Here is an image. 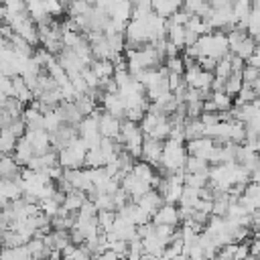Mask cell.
Returning <instances> with one entry per match:
<instances>
[{
    "label": "cell",
    "instance_id": "6da1fadb",
    "mask_svg": "<svg viewBox=\"0 0 260 260\" xmlns=\"http://www.w3.org/2000/svg\"><path fill=\"white\" fill-rule=\"evenodd\" d=\"M160 63H165V61L154 45H146L140 49H130V47L126 49V65L132 75H138L148 69H156V67H160Z\"/></svg>",
    "mask_w": 260,
    "mask_h": 260
},
{
    "label": "cell",
    "instance_id": "7a4b0ae2",
    "mask_svg": "<svg viewBox=\"0 0 260 260\" xmlns=\"http://www.w3.org/2000/svg\"><path fill=\"white\" fill-rule=\"evenodd\" d=\"M197 49H199V59L201 57H209L213 61H219L223 57L230 55V43H228V35L221 30H213L207 35H201L197 39Z\"/></svg>",
    "mask_w": 260,
    "mask_h": 260
},
{
    "label": "cell",
    "instance_id": "3957f363",
    "mask_svg": "<svg viewBox=\"0 0 260 260\" xmlns=\"http://www.w3.org/2000/svg\"><path fill=\"white\" fill-rule=\"evenodd\" d=\"M187 146L183 142L177 140H167L162 146V158H160V169L162 175H173V173H181L185 162H187Z\"/></svg>",
    "mask_w": 260,
    "mask_h": 260
},
{
    "label": "cell",
    "instance_id": "277c9868",
    "mask_svg": "<svg viewBox=\"0 0 260 260\" xmlns=\"http://www.w3.org/2000/svg\"><path fill=\"white\" fill-rule=\"evenodd\" d=\"M140 128L144 132V136L156 138L160 142H167L169 136H171V130H173V120H171V116L156 114V112L148 110L144 114V118L140 120Z\"/></svg>",
    "mask_w": 260,
    "mask_h": 260
},
{
    "label": "cell",
    "instance_id": "5b68a950",
    "mask_svg": "<svg viewBox=\"0 0 260 260\" xmlns=\"http://www.w3.org/2000/svg\"><path fill=\"white\" fill-rule=\"evenodd\" d=\"M118 142L122 144V148L132 156V158H140L142 154V144H144V132L140 128V124L132 122V120H122V128H120V136Z\"/></svg>",
    "mask_w": 260,
    "mask_h": 260
},
{
    "label": "cell",
    "instance_id": "8992f818",
    "mask_svg": "<svg viewBox=\"0 0 260 260\" xmlns=\"http://www.w3.org/2000/svg\"><path fill=\"white\" fill-rule=\"evenodd\" d=\"M183 79H185V83H187L189 89H197V91H203L207 95H211V91H213V79H215L213 73L201 69L197 61H185Z\"/></svg>",
    "mask_w": 260,
    "mask_h": 260
},
{
    "label": "cell",
    "instance_id": "52a82bcc",
    "mask_svg": "<svg viewBox=\"0 0 260 260\" xmlns=\"http://www.w3.org/2000/svg\"><path fill=\"white\" fill-rule=\"evenodd\" d=\"M228 43H230V53L240 57L242 61H248L254 51H256V41L246 32V28H240V26H234L230 28L228 32Z\"/></svg>",
    "mask_w": 260,
    "mask_h": 260
},
{
    "label": "cell",
    "instance_id": "ba28073f",
    "mask_svg": "<svg viewBox=\"0 0 260 260\" xmlns=\"http://www.w3.org/2000/svg\"><path fill=\"white\" fill-rule=\"evenodd\" d=\"M185 189V173H173V175H160V181L156 185V191L162 195L165 203L179 205V199Z\"/></svg>",
    "mask_w": 260,
    "mask_h": 260
},
{
    "label": "cell",
    "instance_id": "9c48e42d",
    "mask_svg": "<svg viewBox=\"0 0 260 260\" xmlns=\"http://www.w3.org/2000/svg\"><path fill=\"white\" fill-rule=\"evenodd\" d=\"M57 154H59V165L65 171H69V169H83L85 156H87V146H85V142L81 138H75L71 144L61 148Z\"/></svg>",
    "mask_w": 260,
    "mask_h": 260
},
{
    "label": "cell",
    "instance_id": "30bf717a",
    "mask_svg": "<svg viewBox=\"0 0 260 260\" xmlns=\"http://www.w3.org/2000/svg\"><path fill=\"white\" fill-rule=\"evenodd\" d=\"M77 134L79 138L85 142L87 148H93V146H100L102 142V134H100V128H98V112H93L91 116H85L79 126H77Z\"/></svg>",
    "mask_w": 260,
    "mask_h": 260
},
{
    "label": "cell",
    "instance_id": "8fae6325",
    "mask_svg": "<svg viewBox=\"0 0 260 260\" xmlns=\"http://www.w3.org/2000/svg\"><path fill=\"white\" fill-rule=\"evenodd\" d=\"M98 128H100L102 138H110V140L118 142L120 128H122V118H116L114 114H108V112L102 110V112H98Z\"/></svg>",
    "mask_w": 260,
    "mask_h": 260
},
{
    "label": "cell",
    "instance_id": "7c38bea8",
    "mask_svg": "<svg viewBox=\"0 0 260 260\" xmlns=\"http://www.w3.org/2000/svg\"><path fill=\"white\" fill-rule=\"evenodd\" d=\"M120 189L128 195V199H130V201H138V199H140L142 195H146L152 187H150L148 183L140 181L136 175L128 173V175H124V177H122V181H120Z\"/></svg>",
    "mask_w": 260,
    "mask_h": 260
},
{
    "label": "cell",
    "instance_id": "4fadbf2b",
    "mask_svg": "<svg viewBox=\"0 0 260 260\" xmlns=\"http://www.w3.org/2000/svg\"><path fill=\"white\" fill-rule=\"evenodd\" d=\"M57 61L61 63V67L65 69V73L69 75V79H71V77H75V75H79V73L87 67V65H85V63H83V61H81V59H79L71 49H65V47L57 53Z\"/></svg>",
    "mask_w": 260,
    "mask_h": 260
},
{
    "label": "cell",
    "instance_id": "5bb4252c",
    "mask_svg": "<svg viewBox=\"0 0 260 260\" xmlns=\"http://www.w3.org/2000/svg\"><path fill=\"white\" fill-rule=\"evenodd\" d=\"M215 146H217V144H215L213 138L201 136V138H195V140H189V142H187V152H189V156H199V158H203V160L209 162V158H211Z\"/></svg>",
    "mask_w": 260,
    "mask_h": 260
},
{
    "label": "cell",
    "instance_id": "9a60e30c",
    "mask_svg": "<svg viewBox=\"0 0 260 260\" xmlns=\"http://www.w3.org/2000/svg\"><path fill=\"white\" fill-rule=\"evenodd\" d=\"M110 240H124V242H132L138 238V228L134 223H130L128 219L116 215V221H114V228L112 232L108 234Z\"/></svg>",
    "mask_w": 260,
    "mask_h": 260
},
{
    "label": "cell",
    "instance_id": "2e32d148",
    "mask_svg": "<svg viewBox=\"0 0 260 260\" xmlns=\"http://www.w3.org/2000/svg\"><path fill=\"white\" fill-rule=\"evenodd\" d=\"M248 256H250L248 242H238V244H228L217 248L213 260H246Z\"/></svg>",
    "mask_w": 260,
    "mask_h": 260
},
{
    "label": "cell",
    "instance_id": "e0dca14e",
    "mask_svg": "<svg viewBox=\"0 0 260 260\" xmlns=\"http://www.w3.org/2000/svg\"><path fill=\"white\" fill-rule=\"evenodd\" d=\"M152 223L154 225H169V228H177L181 223V213H179V205L173 203H165L154 215H152Z\"/></svg>",
    "mask_w": 260,
    "mask_h": 260
},
{
    "label": "cell",
    "instance_id": "ac0fdd59",
    "mask_svg": "<svg viewBox=\"0 0 260 260\" xmlns=\"http://www.w3.org/2000/svg\"><path fill=\"white\" fill-rule=\"evenodd\" d=\"M132 10H134L132 0H110V4L106 8V12L112 20H118L124 24H128L132 20Z\"/></svg>",
    "mask_w": 260,
    "mask_h": 260
},
{
    "label": "cell",
    "instance_id": "d6986e66",
    "mask_svg": "<svg viewBox=\"0 0 260 260\" xmlns=\"http://www.w3.org/2000/svg\"><path fill=\"white\" fill-rule=\"evenodd\" d=\"M162 146L165 142L156 140V138H148L144 136V144H142V154L140 158L152 167H158L160 165V158H162Z\"/></svg>",
    "mask_w": 260,
    "mask_h": 260
},
{
    "label": "cell",
    "instance_id": "ffe728a7",
    "mask_svg": "<svg viewBox=\"0 0 260 260\" xmlns=\"http://www.w3.org/2000/svg\"><path fill=\"white\" fill-rule=\"evenodd\" d=\"M102 110L108 114H114L116 118H122V120L126 116V106H124V100L118 91H112V93L104 91L102 93Z\"/></svg>",
    "mask_w": 260,
    "mask_h": 260
},
{
    "label": "cell",
    "instance_id": "44dd1931",
    "mask_svg": "<svg viewBox=\"0 0 260 260\" xmlns=\"http://www.w3.org/2000/svg\"><path fill=\"white\" fill-rule=\"evenodd\" d=\"M24 136L30 140V144H32V148H35L37 154H45V152L53 150L51 134H49L47 130H26Z\"/></svg>",
    "mask_w": 260,
    "mask_h": 260
},
{
    "label": "cell",
    "instance_id": "7402d4cb",
    "mask_svg": "<svg viewBox=\"0 0 260 260\" xmlns=\"http://www.w3.org/2000/svg\"><path fill=\"white\" fill-rule=\"evenodd\" d=\"M136 203H138V205H140V207H142V209L152 217V215H154V213L165 205V199H162V195H160L156 189H150V191H148L146 195H142Z\"/></svg>",
    "mask_w": 260,
    "mask_h": 260
},
{
    "label": "cell",
    "instance_id": "603a6c76",
    "mask_svg": "<svg viewBox=\"0 0 260 260\" xmlns=\"http://www.w3.org/2000/svg\"><path fill=\"white\" fill-rule=\"evenodd\" d=\"M22 173L20 162L12 154H2L0 156V179H18Z\"/></svg>",
    "mask_w": 260,
    "mask_h": 260
},
{
    "label": "cell",
    "instance_id": "cb8c5ba5",
    "mask_svg": "<svg viewBox=\"0 0 260 260\" xmlns=\"http://www.w3.org/2000/svg\"><path fill=\"white\" fill-rule=\"evenodd\" d=\"M87 193H83V191H69V193H65V197H63V209L65 211H69V213H75L77 215V211L87 203Z\"/></svg>",
    "mask_w": 260,
    "mask_h": 260
},
{
    "label": "cell",
    "instance_id": "d4e9b609",
    "mask_svg": "<svg viewBox=\"0 0 260 260\" xmlns=\"http://www.w3.org/2000/svg\"><path fill=\"white\" fill-rule=\"evenodd\" d=\"M35 156H37V152H35V148H32L30 140H28L26 136H20V138H18V142H16V148H14V158H16L20 165H24V167H26Z\"/></svg>",
    "mask_w": 260,
    "mask_h": 260
},
{
    "label": "cell",
    "instance_id": "484cf974",
    "mask_svg": "<svg viewBox=\"0 0 260 260\" xmlns=\"http://www.w3.org/2000/svg\"><path fill=\"white\" fill-rule=\"evenodd\" d=\"M89 67H91V71L98 75L100 83L112 79L114 73H116V65H114L112 61H108V59H93V63H91Z\"/></svg>",
    "mask_w": 260,
    "mask_h": 260
},
{
    "label": "cell",
    "instance_id": "4316f807",
    "mask_svg": "<svg viewBox=\"0 0 260 260\" xmlns=\"http://www.w3.org/2000/svg\"><path fill=\"white\" fill-rule=\"evenodd\" d=\"M43 118H45V114L37 108V106H28V108H24V114H22V122L26 124V130H45L43 128Z\"/></svg>",
    "mask_w": 260,
    "mask_h": 260
},
{
    "label": "cell",
    "instance_id": "83f0119b",
    "mask_svg": "<svg viewBox=\"0 0 260 260\" xmlns=\"http://www.w3.org/2000/svg\"><path fill=\"white\" fill-rule=\"evenodd\" d=\"M183 10L189 16H199V18H207L211 12V4L209 0H185L183 2Z\"/></svg>",
    "mask_w": 260,
    "mask_h": 260
},
{
    "label": "cell",
    "instance_id": "f1b7e54d",
    "mask_svg": "<svg viewBox=\"0 0 260 260\" xmlns=\"http://www.w3.org/2000/svg\"><path fill=\"white\" fill-rule=\"evenodd\" d=\"M12 98H16V100H18V102H22V104H28V102H32V100H35L32 89L26 85V81H24L20 75L12 77Z\"/></svg>",
    "mask_w": 260,
    "mask_h": 260
},
{
    "label": "cell",
    "instance_id": "f546056e",
    "mask_svg": "<svg viewBox=\"0 0 260 260\" xmlns=\"http://www.w3.org/2000/svg\"><path fill=\"white\" fill-rule=\"evenodd\" d=\"M183 173H187V175H209V162L199 158V156H187Z\"/></svg>",
    "mask_w": 260,
    "mask_h": 260
},
{
    "label": "cell",
    "instance_id": "4dcf8cb0",
    "mask_svg": "<svg viewBox=\"0 0 260 260\" xmlns=\"http://www.w3.org/2000/svg\"><path fill=\"white\" fill-rule=\"evenodd\" d=\"M59 254H61V260H89L91 258V254L85 250V246H79V244H69Z\"/></svg>",
    "mask_w": 260,
    "mask_h": 260
},
{
    "label": "cell",
    "instance_id": "1f68e13d",
    "mask_svg": "<svg viewBox=\"0 0 260 260\" xmlns=\"http://www.w3.org/2000/svg\"><path fill=\"white\" fill-rule=\"evenodd\" d=\"M205 136V126L199 118H187L185 120V140H195V138H201Z\"/></svg>",
    "mask_w": 260,
    "mask_h": 260
},
{
    "label": "cell",
    "instance_id": "d6a6232c",
    "mask_svg": "<svg viewBox=\"0 0 260 260\" xmlns=\"http://www.w3.org/2000/svg\"><path fill=\"white\" fill-rule=\"evenodd\" d=\"M0 260H32V256L26 246H16V248H2Z\"/></svg>",
    "mask_w": 260,
    "mask_h": 260
},
{
    "label": "cell",
    "instance_id": "836d02e7",
    "mask_svg": "<svg viewBox=\"0 0 260 260\" xmlns=\"http://www.w3.org/2000/svg\"><path fill=\"white\" fill-rule=\"evenodd\" d=\"M246 32L256 41V45L260 43V10L252 8L248 20H246Z\"/></svg>",
    "mask_w": 260,
    "mask_h": 260
},
{
    "label": "cell",
    "instance_id": "e575fe53",
    "mask_svg": "<svg viewBox=\"0 0 260 260\" xmlns=\"http://www.w3.org/2000/svg\"><path fill=\"white\" fill-rule=\"evenodd\" d=\"M16 142H18V138L8 128L0 130V156L2 154H12L14 148H16Z\"/></svg>",
    "mask_w": 260,
    "mask_h": 260
},
{
    "label": "cell",
    "instance_id": "d590c367",
    "mask_svg": "<svg viewBox=\"0 0 260 260\" xmlns=\"http://www.w3.org/2000/svg\"><path fill=\"white\" fill-rule=\"evenodd\" d=\"M63 124H65V122H63V118L59 116L57 110H49V112L45 114V118H43V128H45L49 134H55Z\"/></svg>",
    "mask_w": 260,
    "mask_h": 260
},
{
    "label": "cell",
    "instance_id": "8d00e7d4",
    "mask_svg": "<svg viewBox=\"0 0 260 260\" xmlns=\"http://www.w3.org/2000/svg\"><path fill=\"white\" fill-rule=\"evenodd\" d=\"M106 156H104V152H102V148L100 146H93V148H87V156H85V165H87V169H102V167H106Z\"/></svg>",
    "mask_w": 260,
    "mask_h": 260
},
{
    "label": "cell",
    "instance_id": "74e56055",
    "mask_svg": "<svg viewBox=\"0 0 260 260\" xmlns=\"http://www.w3.org/2000/svg\"><path fill=\"white\" fill-rule=\"evenodd\" d=\"M242 85H244L242 73H232V75L225 79V83H223V91H225V93H230V95L234 98V95H238V93H240Z\"/></svg>",
    "mask_w": 260,
    "mask_h": 260
},
{
    "label": "cell",
    "instance_id": "f35d334b",
    "mask_svg": "<svg viewBox=\"0 0 260 260\" xmlns=\"http://www.w3.org/2000/svg\"><path fill=\"white\" fill-rule=\"evenodd\" d=\"M116 211H98V223H100V230L104 234H110L112 228H114V221H116Z\"/></svg>",
    "mask_w": 260,
    "mask_h": 260
},
{
    "label": "cell",
    "instance_id": "ab89813d",
    "mask_svg": "<svg viewBox=\"0 0 260 260\" xmlns=\"http://www.w3.org/2000/svg\"><path fill=\"white\" fill-rule=\"evenodd\" d=\"M162 67L167 69V73H177V75H183V73H185V61H183V55H177V57L167 59Z\"/></svg>",
    "mask_w": 260,
    "mask_h": 260
},
{
    "label": "cell",
    "instance_id": "60d3db41",
    "mask_svg": "<svg viewBox=\"0 0 260 260\" xmlns=\"http://www.w3.org/2000/svg\"><path fill=\"white\" fill-rule=\"evenodd\" d=\"M209 183V175H187L185 173V187L191 189H205Z\"/></svg>",
    "mask_w": 260,
    "mask_h": 260
},
{
    "label": "cell",
    "instance_id": "b9f144b4",
    "mask_svg": "<svg viewBox=\"0 0 260 260\" xmlns=\"http://www.w3.org/2000/svg\"><path fill=\"white\" fill-rule=\"evenodd\" d=\"M65 8H67V4L63 0H45V10L49 16H59L65 12Z\"/></svg>",
    "mask_w": 260,
    "mask_h": 260
},
{
    "label": "cell",
    "instance_id": "7bdbcfd3",
    "mask_svg": "<svg viewBox=\"0 0 260 260\" xmlns=\"http://www.w3.org/2000/svg\"><path fill=\"white\" fill-rule=\"evenodd\" d=\"M260 77V71L256 69V67H252V65H244V69H242V79H244V83H252L254 79H258Z\"/></svg>",
    "mask_w": 260,
    "mask_h": 260
},
{
    "label": "cell",
    "instance_id": "ee69618b",
    "mask_svg": "<svg viewBox=\"0 0 260 260\" xmlns=\"http://www.w3.org/2000/svg\"><path fill=\"white\" fill-rule=\"evenodd\" d=\"M248 65H252V67H256L258 71H260V47L256 45V51H254V55L248 59Z\"/></svg>",
    "mask_w": 260,
    "mask_h": 260
},
{
    "label": "cell",
    "instance_id": "f6af8a7d",
    "mask_svg": "<svg viewBox=\"0 0 260 260\" xmlns=\"http://www.w3.org/2000/svg\"><path fill=\"white\" fill-rule=\"evenodd\" d=\"M211 8H223V6H230L232 0H209Z\"/></svg>",
    "mask_w": 260,
    "mask_h": 260
},
{
    "label": "cell",
    "instance_id": "bcb514c9",
    "mask_svg": "<svg viewBox=\"0 0 260 260\" xmlns=\"http://www.w3.org/2000/svg\"><path fill=\"white\" fill-rule=\"evenodd\" d=\"M142 260H160L158 256H152V254H142Z\"/></svg>",
    "mask_w": 260,
    "mask_h": 260
},
{
    "label": "cell",
    "instance_id": "7dc6e473",
    "mask_svg": "<svg viewBox=\"0 0 260 260\" xmlns=\"http://www.w3.org/2000/svg\"><path fill=\"white\" fill-rule=\"evenodd\" d=\"M252 8H258L260 10V0H252Z\"/></svg>",
    "mask_w": 260,
    "mask_h": 260
},
{
    "label": "cell",
    "instance_id": "c3c4849f",
    "mask_svg": "<svg viewBox=\"0 0 260 260\" xmlns=\"http://www.w3.org/2000/svg\"><path fill=\"white\" fill-rule=\"evenodd\" d=\"M89 260H102V256H100V254H98V256H91V258H89Z\"/></svg>",
    "mask_w": 260,
    "mask_h": 260
},
{
    "label": "cell",
    "instance_id": "681fc988",
    "mask_svg": "<svg viewBox=\"0 0 260 260\" xmlns=\"http://www.w3.org/2000/svg\"><path fill=\"white\" fill-rule=\"evenodd\" d=\"M2 77H4V73H2V71H0V81H2Z\"/></svg>",
    "mask_w": 260,
    "mask_h": 260
},
{
    "label": "cell",
    "instance_id": "f907efd6",
    "mask_svg": "<svg viewBox=\"0 0 260 260\" xmlns=\"http://www.w3.org/2000/svg\"><path fill=\"white\" fill-rule=\"evenodd\" d=\"M256 236H260V228H258V230H256Z\"/></svg>",
    "mask_w": 260,
    "mask_h": 260
}]
</instances>
